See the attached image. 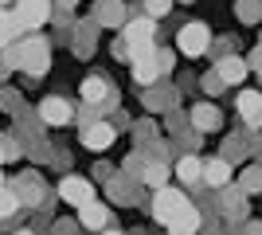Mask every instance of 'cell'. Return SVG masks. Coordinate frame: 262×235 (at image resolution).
Wrapping results in <instances>:
<instances>
[{"label":"cell","mask_w":262,"mask_h":235,"mask_svg":"<svg viewBox=\"0 0 262 235\" xmlns=\"http://www.w3.org/2000/svg\"><path fill=\"white\" fill-rule=\"evenodd\" d=\"M184 4H192V0H184Z\"/></svg>","instance_id":"52"},{"label":"cell","mask_w":262,"mask_h":235,"mask_svg":"<svg viewBox=\"0 0 262 235\" xmlns=\"http://www.w3.org/2000/svg\"><path fill=\"white\" fill-rule=\"evenodd\" d=\"M168 180H172V168L164 165V161H149V157H145V168H141V184L145 188H164V184H168Z\"/></svg>","instance_id":"23"},{"label":"cell","mask_w":262,"mask_h":235,"mask_svg":"<svg viewBox=\"0 0 262 235\" xmlns=\"http://www.w3.org/2000/svg\"><path fill=\"white\" fill-rule=\"evenodd\" d=\"M94 39H98V24H94V20L78 24V32L71 35V47H75V55H78V59H90V55H94Z\"/></svg>","instance_id":"21"},{"label":"cell","mask_w":262,"mask_h":235,"mask_svg":"<svg viewBox=\"0 0 262 235\" xmlns=\"http://www.w3.org/2000/svg\"><path fill=\"white\" fill-rule=\"evenodd\" d=\"M4 75H8V63H4V59H0V78H4Z\"/></svg>","instance_id":"47"},{"label":"cell","mask_w":262,"mask_h":235,"mask_svg":"<svg viewBox=\"0 0 262 235\" xmlns=\"http://www.w3.org/2000/svg\"><path fill=\"white\" fill-rule=\"evenodd\" d=\"M235 16L243 24H262V0H235Z\"/></svg>","instance_id":"30"},{"label":"cell","mask_w":262,"mask_h":235,"mask_svg":"<svg viewBox=\"0 0 262 235\" xmlns=\"http://www.w3.org/2000/svg\"><path fill=\"white\" fill-rule=\"evenodd\" d=\"M247 59H239V55H223V59H215V75L227 82V87H239L243 78H247Z\"/></svg>","instance_id":"20"},{"label":"cell","mask_w":262,"mask_h":235,"mask_svg":"<svg viewBox=\"0 0 262 235\" xmlns=\"http://www.w3.org/2000/svg\"><path fill=\"white\" fill-rule=\"evenodd\" d=\"M59 196H63L71 208H82V204L94 200V180L78 177V173H63V180H59Z\"/></svg>","instance_id":"9"},{"label":"cell","mask_w":262,"mask_h":235,"mask_svg":"<svg viewBox=\"0 0 262 235\" xmlns=\"http://www.w3.org/2000/svg\"><path fill=\"white\" fill-rule=\"evenodd\" d=\"M98 235H125V231H118V227H106V231H98Z\"/></svg>","instance_id":"46"},{"label":"cell","mask_w":262,"mask_h":235,"mask_svg":"<svg viewBox=\"0 0 262 235\" xmlns=\"http://www.w3.org/2000/svg\"><path fill=\"white\" fill-rule=\"evenodd\" d=\"M16 235H35V231H32V227H28V231H24V227H16Z\"/></svg>","instance_id":"48"},{"label":"cell","mask_w":262,"mask_h":235,"mask_svg":"<svg viewBox=\"0 0 262 235\" xmlns=\"http://www.w3.org/2000/svg\"><path fill=\"white\" fill-rule=\"evenodd\" d=\"M164 227H168V235H196L200 231V208H184L172 224H164Z\"/></svg>","instance_id":"25"},{"label":"cell","mask_w":262,"mask_h":235,"mask_svg":"<svg viewBox=\"0 0 262 235\" xmlns=\"http://www.w3.org/2000/svg\"><path fill=\"white\" fill-rule=\"evenodd\" d=\"M231 47H235V39H211L208 55L211 59H223V55H231Z\"/></svg>","instance_id":"41"},{"label":"cell","mask_w":262,"mask_h":235,"mask_svg":"<svg viewBox=\"0 0 262 235\" xmlns=\"http://www.w3.org/2000/svg\"><path fill=\"white\" fill-rule=\"evenodd\" d=\"M200 177H204V161H200L196 153H184V157H176V180L180 184H200Z\"/></svg>","instance_id":"22"},{"label":"cell","mask_w":262,"mask_h":235,"mask_svg":"<svg viewBox=\"0 0 262 235\" xmlns=\"http://www.w3.org/2000/svg\"><path fill=\"white\" fill-rule=\"evenodd\" d=\"M188 125H192L196 134H215L219 125H223V114H219V106H211V102H196V106L188 110Z\"/></svg>","instance_id":"15"},{"label":"cell","mask_w":262,"mask_h":235,"mask_svg":"<svg viewBox=\"0 0 262 235\" xmlns=\"http://www.w3.org/2000/svg\"><path fill=\"white\" fill-rule=\"evenodd\" d=\"M16 216H24V208H20V200H16V192L4 184V188H0V224H4V220H16Z\"/></svg>","instance_id":"29"},{"label":"cell","mask_w":262,"mask_h":235,"mask_svg":"<svg viewBox=\"0 0 262 235\" xmlns=\"http://www.w3.org/2000/svg\"><path fill=\"white\" fill-rule=\"evenodd\" d=\"M141 168H145V153L141 149H133V153L121 161V173H129V177H137V180H141Z\"/></svg>","instance_id":"34"},{"label":"cell","mask_w":262,"mask_h":235,"mask_svg":"<svg viewBox=\"0 0 262 235\" xmlns=\"http://www.w3.org/2000/svg\"><path fill=\"white\" fill-rule=\"evenodd\" d=\"M12 16H16L20 28L32 32V28H39V24L51 20V0H16V12H12Z\"/></svg>","instance_id":"12"},{"label":"cell","mask_w":262,"mask_h":235,"mask_svg":"<svg viewBox=\"0 0 262 235\" xmlns=\"http://www.w3.org/2000/svg\"><path fill=\"white\" fill-rule=\"evenodd\" d=\"M78 220H51V235H78Z\"/></svg>","instance_id":"39"},{"label":"cell","mask_w":262,"mask_h":235,"mask_svg":"<svg viewBox=\"0 0 262 235\" xmlns=\"http://www.w3.org/2000/svg\"><path fill=\"white\" fill-rule=\"evenodd\" d=\"M78 227H90V231H106V227H118L114 224V212H110V204L102 200H90L78 208Z\"/></svg>","instance_id":"13"},{"label":"cell","mask_w":262,"mask_h":235,"mask_svg":"<svg viewBox=\"0 0 262 235\" xmlns=\"http://www.w3.org/2000/svg\"><path fill=\"white\" fill-rule=\"evenodd\" d=\"M114 173H118V168H114V165H106V161H98V165H94V180H102V184H106V180L114 177Z\"/></svg>","instance_id":"42"},{"label":"cell","mask_w":262,"mask_h":235,"mask_svg":"<svg viewBox=\"0 0 262 235\" xmlns=\"http://www.w3.org/2000/svg\"><path fill=\"white\" fill-rule=\"evenodd\" d=\"M200 87H204V94H223V90H227V82H223V78H219L215 71H208V75H204V82H200Z\"/></svg>","instance_id":"38"},{"label":"cell","mask_w":262,"mask_h":235,"mask_svg":"<svg viewBox=\"0 0 262 235\" xmlns=\"http://www.w3.org/2000/svg\"><path fill=\"white\" fill-rule=\"evenodd\" d=\"M8 188L16 192V200H20L24 212H32V208H39L47 196H55V192L43 184V177H39V173H20V177H16V184H8Z\"/></svg>","instance_id":"7"},{"label":"cell","mask_w":262,"mask_h":235,"mask_svg":"<svg viewBox=\"0 0 262 235\" xmlns=\"http://www.w3.org/2000/svg\"><path fill=\"white\" fill-rule=\"evenodd\" d=\"M235 184H239V188L247 192V196L262 192V165H258V161H254V165H247V168L239 173V180H235Z\"/></svg>","instance_id":"27"},{"label":"cell","mask_w":262,"mask_h":235,"mask_svg":"<svg viewBox=\"0 0 262 235\" xmlns=\"http://www.w3.org/2000/svg\"><path fill=\"white\" fill-rule=\"evenodd\" d=\"M106 196L110 204H121V208H137V204L145 200V184L137 177H129V173H114V177L106 180Z\"/></svg>","instance_id":"5"},{"label":"cell","mask_w":262,"mask_h":235,"mask_svg":"<svg viewBox=\"0 0 262 235\" xmlns=\"http://www.w3.org/2000/svg\"><path fill=\"white\" fill-rule=\"evenodd\" d=\"M235 106H239V118L247 130H262V94L258 90H239Z\"/></svg>","instance_id":"17"},{"label":"cell","mask_w":262,"mask_h":235,"mask_svg":"<svg viewBox=\"0 0 262 235\" xmlns=\"http://www.w3.org/2000/svg\"><path fill=\"white\" fill-rule=\"evenodd\" d=\"M184 208H192V200H188L184 188H172V184L157 188V192H153V204H149V212H153L157 224H172V220L184 212Z\"/></svg>","instance_id":"4"},{"label":"cell","mask_w":262,"mask_h":235,"mask_svg":"<svg viewBox=\"0 0 262 235\" xmlns=\"http://www.w3.org/2000/svg\"><path fill=\"white\" fill-rule=\"evenodd\" d=\"M125 20H129V8L121 0H98L94 4V24L98 28H121Z\"/></svg>","instance_id":"18"},{"label":"cell","mask_w":262,"mask_h":235,"mask_svg":"<svg viewBox=\"0 0 262 235\" xmlns=\"http://www.w3.org/2000/svg\"><path fill=\"white\" fill-rule=\"evenodd\" d=\"M8 71L12 67H20L28 71V75H47V67H51V44H47L43 35H28V39H20V44H12L8 47Z\"/></svg>","instance_id":"1"},{"label":"cell","mask_w":262,"mask_h":235,"mask_svg":"<svg viewBox=\"0 0 262 235\" xmlns=\"http://www.w3.org/2000/svg\"><path fill=\"white\" fill-rule=\"evenodd\" d=\"M55 4H59V8H75L78 0H55Z\"/></svg>","instance_id":"45"},{"label":"cell","mask_w":262,"mask_h":235,"mask_svg":"<svg viewBox=\"0 0 262 235\" xmlns=\"http://www.w3.org/2000/svg\"><path fill=\"white\" fill-rule=\"evenodd\" d=\"M20 90H0V110H20Z\"/></svg>","instance_id":"40"},{"label":"cell","mask_w":262,"mask_h":235,"mask_svg":"<svg viewBox=\"0 0 262 235\" xmlns=\"http://www.w3.org/2000/svg\"><path fill=\"white\" fill-rule=\"evenodd\" d=\"M121 39H125V47H129V63L141 55H153L157 47V20L153 16H145L141 8L129 12V20L121 24Z\"/></svg>","instance_id":"2"},{"label":"cell","mask_w":262,"mask_h":235,"mask_svg":"<svg viewBox=\"0 0 262 235\" xmlns=\"http://www.w3.org/2000/svg\"><path fill=\"white\" fill-rule=\"evenodd\" d=\"M223 235H262V220H231V224H223Z\"/></svg>","instance_id":"31"},{"label":"cell","mask_w":262,"mask_h":235,"mask_svg":"<svg viewBox=\"0 0 262 235\" xmlns=\"http://www.w3.org/2000/svg\"><path fill=\"white\" fill-rule=\"evenodd\" d=\"M20 32H24V28H20V24H16V16L0 8V47H12V44H16V35H20Z\"/></svg>","instance_id":"28"},{"label":"cell","mask_w":262,"mask_h":235,"mask_svg":"<svg viewBox=\"0 0 262 235\" xmlns=\"http://www.w3.org/2000/svg\"><path fill=\"white\" fill-rule=\"evenodd\" d=\"M0 188H4V173H0Z\"/></svg>","instance_id":"50"},{"label":"cell","mask_w":262,"mask_h":235,"mask_svg":"<svg viewBox=\"0 0 262 235\" xmlns=\"http://www.w3.org/2000/svg\"><path fill=\"white\" fill-rule=\"evenodd\" d=\"M219 161H227L231 168L235 165H247V161H251V130H239V134H227L223 137V145H219Z\"/></svg>","instance_id":"10"},{"label":"cell","mask_w":262,"mask_h":235,"mask_svg":"<svg viewBox=\"0 0 262 235\" xmlns=\"http://www.w3.org/2000/svg\"><path fill=\"white\" fill-rule=\"evenodd\" d=\"M153 59H157V71H161V78L172 75V47H157Z\"/></svg>","instance_id":"35"},{"label":"cell","mask_w":262,"mask_h":235,"mask_svg":"<svg viewBox=\"0 0 262 235\" xmlns=\"http://www.w3.org/2000/svg\"><path fill=\"white\" fill-rule=\"evenodd\" d=\"M110 125H114V130H129V114H121V110H114V122H110Z\"/></svg>","instance_id":"43"},{"label":"cell","mask_w":262,"mask_h":235,"mask_svg":"<svg viewBox=\"0 0 262 235\" xmlns=\"http://www.w3.org/2000/svg\"><path fill=\"white\" fill-rule=\"evenodd\" d=\"M4 4H8V0H0V8H4Z\"/></svg>","instance_id":"51"},{"label":"cell","mask_w":262,"mask_h":235,"mask_svg":"<svg viewBox=\"0 0 262 235\" xmlns=\"http://www.w3.org/2000/svg\"><path fill=\"white\" fill-rule=\"evenodd\" d=\"M164 130H168L172 137L188 134V130H192V125H188V114H180V110H168V114H164Z\"/></svg>","instance_id":"32"},{"label":"cell","mask_w":262,"mask_h":235,"mask_svg":"<svg viewBox=\"0 0 262 235\" xmlns=\"http://www.w3.org/2000/svg\"><path fill=\"white\" fill-rule=\"evenodd\" d=\"M215 212L223 224H231V220H247L251 216V204H247V192L239 188V184H227V188L215 192Z\"/></svg>","instance_id":"8"},{"label":"cell","mask_w":262,"mask_h":235,"mask_svg":"<svg viewBox=\"0 0 262 235\" xmlns=\"http://www.w3.org/2000/svg\"><path fill=\"white\" fill-rule=\"evenodd\" d=\"M78 98L86 102V106H98V114L106 118V114H114L118 110V87L110 82L106 75H86L82 78V87H78Z\"/></svg>","instance_id":"3"},{"label":"cell","mask_w":262,"mask_h":235,"mask_svg":"<svg viewBox=\"0 0 262 235\" xmlns=\"http://www.w3.org/2000/svg\"><path fill=\"white\" fill-rule=\"evenodd\" d=\"M141 12L145 16H164V12H172V0H141Z\"/></svg>","instance_id":"36"},{"label":"cell","mask_w":262,"mask_h":235,"mask_svg":"<svg viewBox=\"0 0 262 235\" xmlns=\"http://www.w3.org/2000/svg\"><path fill=\"white\" fill-rule=\"evenodd\" d=\"M47 165H55L59 173H71V153H67L63 145H51V161Z\"/></svg>","instance_id":"37"},{"label":"cell","mask_w":262,"mask_h":235,"mask_svg":"<svg viewBox=\"0 0 262 235\" xmlns=\"http://www.w3.org/2000/svg\"><path fill=\"white\" fill-rule=\"evenodd\" d=\"M35 114H39V122H43V125H67L71 118H75V106H71L67 98H55V94H51V98L39 102V110H35Z\"/></svg>","instance_id":"16"},{"label":"cell","mask_w":262,"mask_h":235,"mask_svg":"<svg viewBox=\"0 0 262 235\" xmlns=\"http://www.w3.org/2000/svg\"><path fill=\"white\" fill-rule=\"evenodd\" d=\"M247 67H251V71H258V75H262V44L254 47V55L247 59Z\"/></svg>","instance_id":"44"},{"label":"cell","mask_w":262,"mask_h":235,"mask_svg":"<svg viewBox=\"0 0 262 235\" xmlns=\"http://www.w3.org/2000/svg\"><path fill=\"white\" fill-rule=\"evenodd\" d=\"M176 47H180V55L188 59H204L211 47V32L204 20H188L184 28H180V35H176Z\"/></svg>","instance_id":"6"},{"label":"cell","mask_w":262,"mask_h":235,"mask_svg":"<svg viewBox=\"0 0 262 235\" xmlns=\"http://www.w3.org/2000/svg\"><path fill=\"white\" fill-rule=\"evenodd\" d=\"M196 235H223V220H219V212L200 216V231Z\"/></svg>","instance_id":"33"},{"label":"cell","mask_w":262,"mask_h":235,"mask_svg":"<svg viewBox=\"0 0 262 235\" xmlns=\"http://www.w3.org/2000/svg\"><path fill=\"white\" fill-rule=\"evenodd\" d=\"M200 184H204V188H211V192L227 188V184H231V165H227V161H219V157L204 161V177H200Z\"/></svg>","instance_id":"19"},{"label":"cell","mask_w":262,"mask_h":235,"mask_svg":"<svg viewBox=\"0 0 262 235\" xmlns=\"http://www.w3.org/2000/svg\"><path fill=\"white\" fill-rule=\"evenodd\" d=\"M114 137H118V130L110 125V118H102V122H90L86 130H78V141H82V149H110L114 145Z\"/></svg>","instance_id":"14"},{"label":"cell","mask_w":262,"mask_h":235,"mask_svg":"<svg viewBox=\"0 0 262 235\" xmlns=\"http://www.w3.org/2000/svg\"><path fill=\"white\" fill-rule=\"evenodd\" d=\"M153 51H157V47H153ZM129 67H133V82H137V90L153 87L157 78H161V71H157V59H153V55H141V59H133Z\"/></svg>","instance_id":"24"},{"label":"cell","mask_w":262,"mask_h":235,"mask_svg":"<svg viewBox=\"0 0 262 235\" xmlns=\"http://www.w3.org/2000/svg\"><path fill=\"white\" fill-rule=\"evenodd\" d=\"M125 235H145V231H141V227H137V231H125Z\"/></svg>","instance_id":"49"},{"label":"cell","mask_w":262,"mask_h":235,"mask_svg":"<svg viewBox=\"0 0 262 235\" xmlns=\"http://www.w3.org/2000/svg\"><path fill=\"white\" fill-rule=\"evenodd\" d=\"M176 87H168L164 78H157L153 87H145L141 90V102H145V110H153V114H168V110H176Z\"/></svg>","instance_id":"11"},{"label":"cell","mask_w":262,"mask_h":235,"mask_svg":"<svg viewBox=\"0 0 262 235\" xmlns=\"http://www.w3.org/2000/svg\"><path fill=\"white\" fill-rule=\"evenodd\" d=\"M129 134H133V145L145 153V149L157 141V122H153V118H141V122H133V125H129Z\"/></svg>","instance_id":"26"}]
</instances>
